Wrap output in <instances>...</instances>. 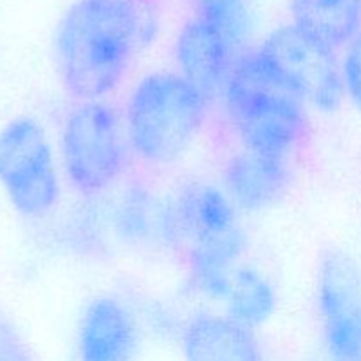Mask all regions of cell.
<instances>
[{
	"label": "cell",
	"mask_w": 361,
	"mask_h": 361,
	"mask_svg": "<svg viewBox=\"0 0 361 361\" xmlns=\"http://www.w3.org/2000/svg\"><path fill=\"white\" fill-rule=\"evenodd\" d=\"M148 35L143 0H76L55 34L56 71L67 95L87 102L113 94Z\"/></svg>",
	"instance_id": "1"
},
{
	"label": "cell",
	"mask_w": 361,
	"mask_h": 361,
	"mask_svg": "<svg viewBox=\"0 0 361 361\" xmlns=\"http://www.w3.org/2000/svg\"><path fill=\"white\" fill-rule=\"evenodd\" d=\"M222 94L226 115L247 150L289 159L307 140L305 101L257 51L240 56Z\"/></svg>",
	"instance_id": "2"
},
{
	"label": "cell",
	"mask_w": 361,
	"mask_h": 361,
	"mask_svg": "<svg viewBox=\"0 0 361 361\" xmlns=\"http://www.w3.org/2000/svg\"><path fill=\"white\" fill-rule=\"evenodd\" d=\"M208 101L180 73L145 76L130 92L123 115L130 150L150 166L178 161L207 120Z\"/></svg>",
	"instance_id": "3"
},
{
	"label": "cell",
	"mask_w": 361,
	"mask_h": 361,
	"mask_svg": "<svg viewBox=\"0 0 361 361\" xmlns=\"http://www.w3.org/2000/svg\"><path fill=\"white\" fill-rule=\"evenodd\" d=\"M126 123L106 101L76 102L60 137L62 166L71 187L85 197L106 192L127 164Z\"/></svg>",
	"instance_id": "4"
},
{
	"label": "cell",
	"mask_w": 361,
	"mask_h": 361,
	"mask_svg": "<svg viewBox=\"0 0 361 361\" xmlns=\"http://www.w3.org/2000/svg\"><path fill=\"white\" fill-rule=\"evenodd\" d=\"M162 228L168 238L189 245L190 261L236 267L245 249L238 208L224 190L207 183L180 190L164 210Z\"/></svg>",
	"instance_id": "5"
},
{
	"label": "cell",
	"mask_w": 361,
	"mask_h": 361,
	"mask_svg": "<svg viewBox=\"0 0 361 361\" xmlns=\"http://www.w3.org/2000/svg\"><path fill=\"white\" fill-rule=\"evenodd\" d=\"M0 185L23 217H46L59 203V169L37 120L16 116L0 129Z\"/></svg>",
	"instance_id": "6"
},
{
	"label": "cell",
	"mask_w": 361,
	"mask_h": 361,
	"mask_svg": "<svg viewBox=\"0 0 361 361\" xmlns=\"http://www.w3.org/2000/svg\"><path fill=\"white\" fill-rule=\"evenodd\" d=\"M257 53L305 104L326 113L341 108L345 88L342 62L335 49L291 23L271 32Z\"/></svg>",
	"instance_id": "7"
},
{
	"label": "cell",
	"mask_w": 361,
	"mask_h": 361,
	"mask_svg": "<svg viewBox=\"0 0 361 361\" xmlns=\"http://www.w3.org/2000/svg\"><path fill=\"white\" fill-rule=\"evenodd\" d=\"M242 55L226 35L196 16L183 25L176 37L175 59L180 74L207 99L224 92Z\"/></svg>",
	"instance_id": "8"
},
{
	"label": "cell",
	"mask_w": 361,
	"mask_h": 361,
	"mask_svg": "<svg viewBox=\"0 0 361 361\" xmlns=\"http://www.w3.org/2000/svg\"><path fill=\"white\" fill-rule=\"evenodd\" d=\"M140 331L130 310L115 296H95L76 331L78 361H136Z\"/></svg>",
	"instance_id": "9"
},
{
	"label": "cell",
	"mask_w": 361,
	"mask_h": 361,
	"mask_svg": "<svg viewBox=\"0 0 361 361\" xmlns=\"http://www.w3.org/2000/svg\"><path fill=\"white\" fill-rule=\"evenodd\" d=\"M293 180L288 157L243 148L224 168V192L238 210L261 212L277 203Z\"/></svg>",
	"instance_id": "10"
},
{
	"label": "cell",
	"mask_w": 361,
	"mask_h": 361,
	"mask_svg": "<svg viewBox=\"0 0 361 361\" xmlns=\"http://www.w3.org/2000/svg\"><path fill=\"white\" fill-rule=\"evenodd\" d=\"M182 351L185 361H264L254 330L219 314L190 317Z\"/></svg>",
	"instance_id": "11"
},
{
	"label": "cell",
	"mask_w": 361,
	"mask_h": 361,
	"mask_svg": "<svg viewBox=\"0 0 361 361\" xmlns=\"http://www.w3.org/2000/svg\"><path fill=\"white\" fill-rule=\"evenodd\" d=\"M293 25L338 51L361 32V0H291Z\"/></svg>",
	"instance_id": "12"
},
{
	"label": "cell",
	"mask_w": 361,
	"mask_h": 361,
	"mask_svg": "<svg viewBox=\"0 0 361 361\" xmlns=\"http://www.w3.org/2000/svg\"><path fill=\"white\" fill-rule=\"evenodd\" d=\"M317 307L323 323L361 309V271L348 254L331 250L321 261Z\"/></svg>",
	"instance_id": "13"
},
{
	"label": "cell",
	"mask_w": 361,
	"mask_h": 361,
	"mask_svg": "<svg viewBox=\"0 0 361 361\" xmlns=\"http://www.w3.org/2000/svg\"><path fill=\"white\" fill-rule=\"evenodd\" d=\"M222 303L228 309L226 316L254 330L270 319L277 296L263 274L252 267L238 264L229 275Z\"/></svg>",
	"instance_id": "14"
},
{
	"label": "cell",
	"mask_w": 361,
	"mask_h": 361,
	"mask_svg": "<svg viewBox=\"0 0 361 361\" xmlns=\"http://www.w3.org/2000/svg\"><path fill=\"white\" fill-rule=\"evenodd\" d=\"M196 18L226 35L240 51L252 32L250 0H196Z\"/></svg>",
	"instance_id": "15"
},
{
	"label": "cell",
	"mask_w": 361,
	"mask_h": 361,
	"mask_svg": "<svg viewBox=\"0 0 361 361\" xmlns=\"http://www.w3.org/2000/svg\"><path fill=\"white\" fill-rule=\"evenodd\" d=\"M324 342L334 361H361V309L323 323Z\"/></svg>",
	"instance_id": "16"
},
{
	"label": "cell",
	"mask_w": 361,
	"mask_h": 361,
	"mask_svg": "<svg viewBox=\"0 0 361 361\" xmlns=\"http://www.w3.org/2000/svg\"><path fill=\"white\" fill-rule=\"evenodd\" d=\"M0 361H37L16 324L0 312Z\"/></svg>",
	"instance_id": "17"
},
{
	"label": "cell",
	"mask_w": 361,
	"mask_h": 361,
	"mask_svg": "<svg viewBox=\"0 0 361 361\" xmlns=\"http://www.w3.org/2000/svg\"><path fill=\"white\" fill-rule=\"evenodd\" d=\"M342 76H344L345 97L361 111V32L345 48L344 60H342Z\"/></svg>",
	"instance_id": "18"
}]
</instances>
